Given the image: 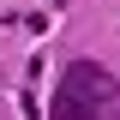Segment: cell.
Segmentation results:
<instances>
[{"instance_id": "obj_1", "label": "cell", "mask_w": 120, "mask_h": 120, "mask_svg": "<svg viewBox=\"0 0 120 120\" xmlns=\"http://www.w3.org/2000/svg\"><path fill=\"white\" fill-rule=\"evenodd\" d=\"M48 120H120V84L96 66V60H78L60 72V90L48 102Z\"/></svg>"}]
</instances>
